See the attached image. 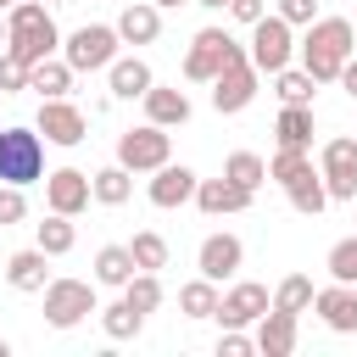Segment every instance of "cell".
I'll return each mask as SVG.
<instances>
[{"label":"cell","instance_id":"6da1fadb","mask_svg":"<svg viewBox=\"0 0 357 357\" xmlns=\"http://www.w3.org/2000/svg\"><path fill=\"white\" fill-rule=\"evenodd\" d=\"M296 50H301V67L312 73V84H335L340 67H346V56L357 50V33H351L346 17H312Z\"/></svg>","mask_w":357,"mask_h":357},{"label":"cell","instance_id":"7a4b0ae2","mask_svg":"<svg viewBox=\"0 0 357 357\" xmlns=\"http://www.w3.org/2000/svg\"><path fill=\"white\" fill-rule=\"evenodd\" d=\"M6 50H11L17 61H28V67L61 50V33H56L45 0H17V6L6 11Z\"/></svg>","mask_w":357,"mask_h":357},{"label":"cell","instance_id":"3957f363","mask_svg":"<svg viewBox=\"0 0 357 357\" xmlns=\"http://www.w3.org/2000/svg\"><path fill=\"white\" fill-rule=\"evenodd\" d=\"M45 178V134L28 128V123H11L0 128V184H33Z\"/></svg>","mask_w":357,"mask_h":357},{"label":"cell","instance_id":"277c9868","mask_svg":"<svg viewBox=\"0 0 357 357\" xmlns=\"http://www.w3.org/2000/svg\"><path fill=\"white\" fill-rule=\"evenodd\" d=\"M117 28L112 22H84V28H73L67 39H61V61L73 67V73H106L112 67V56H117Z\"/></svg>","mask_w":357,"mask_h":357},{"label":"cell","instance_id":"5b68a950","mask_svg":"<svg viewBox=\"0 0 357 357\" xmlns=\"http://www.w3.org/2000/svg\"><path fill=\"white\" fill-rule=\"evenodd\" d=\"M240 56H245V45H240L229 28H201V33L190 39V50H184V78H190V84H212L218 67H229V61H240Z\"/></svg>","mask_w":357,"mask_h":357},{"label":"cell","instance_id":"8992f818","mask_svg":"<svg viewBox=\"0 0 357 357\" xmlns=\"http://www.w3.org/2000/svg\"><path fill=\"white\" fill-rule=\"evenodd\" d=\"M245 56H251V67H257L262 78H273L279 67H290V61H296V33H290V22H284L279 11H273V17H257Z\"/></svg>","mask_w":357,"mask_h":357},{"label":"cell","instance_id":"52a82bcc","mask_svg":"<svg viewBox=\"0 0 357 357\" xmlns=\"http://www.w3.org/2000/svg\"><path fill=\"white\" fill-rule=\"evenodd\" d=\"M117 162L128 173H156L162 162H173V134L162 123H139V128L117 134Z\"/></svg>","mask_w":357,"mask_h":357},{"label":"cell","instance_id":"ba28073f","mask_svg":"<svg viewBox=\"0 0 357 357\" xmlns=\"http://www.w3.org/2000/svg\"><path fill=\"white\" fill-rule=\"evenodd\" d=\"M39 296H45V324H50V329H73V324H84L89 312H100L89 279H50Z\"/></svg>","mask_w":357,"mask_h":357},{"label":"cell","instance_id":"9c48e42d","mask_svg":"<svg viewBox=\"0 0 357 357\" xmlns=\"http://www.w3.org/2000/svg\"><path fill=\"white\" fill-rule=\"evenodd\" d=\"M257 89H262V73L251 67V56H240V61L218 67V78H212V106H218L223 117H234V112H245V106L257 100Z\"/></svg>","mask_w":357,"mask_h":357},{"label":"cell","instance_id":"30bf717a","mask_svg":"<svg viewBox=\"0 0 357 357\" xmlns=\"http://www.w3.org/2000/svg\"><path fill=\"white\" fill-rule=\"evenodd\" d=\"M318 162H324L318 173H324L329 201H357V134H335Z\"/></svg>","mask_w":357,"mask_h":357},{"label":"cell","instance_id":"8fae6325","mask_svg":"<svg viewBox=\"0 0 357 357\" xmlns=\"http://www.w3.org/2000/svg\"><path fill=\"white\" fill-rule=\"evenodd\" d=\"M33 128L50 139V145H61V151H73V145H84L89 139V117L67 100V95H56V100H39V117H33Z\"/></svg>","mask_w":357,"mask_h":357},{"label":"cell","instance_id":"7c38bea8","mask_svg":"<svg viewBox=\"0 0 357 357\" xmlns=\"http://www.w3.org/2000/svg\"><path fill=\"white\" fill-rule=\"evenodd\" d=\"M273 307V296H268V284H257V279H240V284H229L223 296H218V324L223 329H251L262 312Z\"/></svg>","mask_w":357,"mask_h":357},{"label":"cell","instance_id":"4fadbf2b","mask_svg":"<svg viewBox=\"0 0 357 357\" xmlns=\"http://www.w3.org/2000/svg\"><path fill=\"white\" fill-rule=\"evenodd\" d=\"M89 201H95V195H89V173H84V167H56V173H45V206H50V212L78 218Z\"/></svg>","mask_w":357,"mask_h":357},{"label":"cell","instance_id":"5bb4252c","mask_svg":"<svg viewBox=\"0 0 357 357\" xmlns=\"http://www.w3.org/2000/svg\"><path fill=\"white\" fill-rule=\"evenodd\" d=\"M240 262H245V245H240V234H206L201 240V251H195V268L212 279V284H223V279H234L240 273Z\"/></svg>","mask_w":357,"mask_h":357},{"label":"cell","instance_id":"9a60e30c","mask_svg":"<svg viewBox=\"0 0 357 357\" xmlns=\"http://www.w3.org/2000/svg\"><path fill=\"white\" fill-rule=\"evenodd\" d=\"M195 167H184V162H162L156 173H151V206H162V212H173V206H184V201H195Z\"/></svg>","mask_w":357,"mask_h":357},{"label":"cell","instance_id":"2e32d148","mask_svg":"<svg viewBox=\"0 0 357 357\" xmlns=\"http://www.w3.org/2000/svg\"><path fill=\"white\" fill-rule=\"evenodd\" d=\"M312 312L324 318V329L357 335V290H351V284H324V290H312Z\"/></svg>","mask_w":357,"mask_h":357},{"label":"cell","instance_id":"e0dca14e","mask_svg":"<svg viewBox=\"0 0 357 357\" xmlns=\"http://www.w3.org/2000/svg\"><path fill=\"white\" fill-rule=\"evenodd\" d=\"M251 340H257V351H262V357H290V351H296V340H301V335H296V312L268 307V312L257 318V335H251Z\"/></svg>","mask_w":357,"mask_h":357},{"label":"cell","instance_id":"ac0fdd59","mask_svg":"<svg viewBox=\"0 0 357 357\" xmlns=\"http://www.w3.org/2000/svg\"><path fill=\"white\" fill-rule=\"evenodd\" d=\"M195 206L206 218H229V212H245L251 206V190H240L234 178H201L195 184Z\"/></svg>","mask_w":357,"mask_h":357},{"label":"cell","instance_id":"d6986e66","mask_svg":"<svg viewBox=\"0 0 357 357\" xmlns=\"http://www.w3.org/2000/svg\"><path fill=\"white\" fill-rule=\"evenodd\" d=\"M117 39L123 45H156V33H162V11L151 6V0H134V6H123L117 11Z\"/></svg>","mask_w":357,"mask_h":357},{"label":"cell","instance_id":"ffe728a7","mask_svg":"<svg viewBox=\"0 0 357 357\" xmlns=\"http://www.w3.org/2000/svg\"><path fill=\"white\" fill-rule=\"evenodd\" d=\"M139 100H145V123H162V128H184V123H190V95H184V89L151 84Z\"/></svg>","mask_w":357,"mask_h":357},{"label":"cell","instance_id":"44dd1931","mask_svg":"<svg viewBox=\"0 0 357 357\" xmlns=\"http://www.w3.org/2000/svg\"><path fill=\"white\" fill-rule=\"evenodd\" d=\"M6 284H11V290H22V296H39V290L50 284L45 251H39V245H28V251H11V257H6Z\"/></svg>","mask_w":357,"mask_h":357},{"label":"cell","instance_id":"7402d4cb","mask_svg":"<svg viewBox=\"0 0 357 357\" xmlns=\"http://www.w3.org/2000/svg\"><path fill=\"white\" fill-rule=\"evenodd\" d=\"M106 84H112V95H117V100H139V95H145L156 78H151V67H145L139 56H112Z\"/></svg>","mask_w":357,"mask_h":357},{"label":"cell","instance_id":"603a6c76","mask_svg":"<svg viewBox=\"0 0 357 357\" xmlns=\"http://www.w3.org/2000/svg\"><path fill=\"white\" fill-rule=\"evenodd\" d=\"M73 67L61 61V56H45V61H33L28 67V89L39 95V100H56V95H73Z\"/></svg>","mask_w":357,"mask_h":357},{"label":"cell","instance_id":"cb8c5ba5","mask_svg":"<svg viewBox=\"0 0 357 357\" xmlns=\"http://www.w3.org/2000/svg\"><path fill=\"white\" fill-rule=\"evenodd\" d=\"M279 151H312V106H284L273 123Z\"/></svg>","mask_w":357,"mask_h":357},{"label":"cell","instance_id":"d4e9b609","mask_svg":"<svg viewBox=\"0 0 357 357\" xmlns=\"http://www.w3.org/2000/svg\"><path fill=\"white\" fill-rule=\"evenodd\" d=\"M89 195H95L100 206H123V201L134 195V173H128L123 162H112V167L89 173Z\"/></svg>","mask_w":357,"mask_h":357},{"label":"cell","instance_id":"484cf974","mask_svg":"<svg viewBox=\"0 0 357 357\" xmlns=\"http://www.w3.org/2000/svg\"><path fill=\"white\" fill-rule=\"evenodd\" d=\"M284 195H290V206H296L301 218H318V212L329 206V190H324V173H318V167H307L301 178H290Z\"/></svg>","mask_w":357,"mask_h":357},{"label":"cell","instance_id":"4316f807","mask_svg":"<svg viewBox=\"0 0 357 357\" xmlns=\"http://www.w3.org/2000/svg\"><path fill=\"white\" fill-rule=\"evenodd\" d=\"M134 273H139V268H134V251H128V245H100V251H95V284L123 290Z\"/></svg>","mask_w":357,"mask_h":357},{"label":"cell","instance_id":"83f0119b","mask_svg":"<svg viewBox=\"0 0 357 357\" xmlns=\"http://www.w3.org/2000/svg\"><path fill=\"white\" fill-rule=\"evenodd\" d=\"M33 234H39V251H45V257H67V251L78 245V229H73L67 212H50L45 223H33Z\"/></svg>","mask_w":357,"mask_h":357},{"label":"cell","instance_id":"f1b7e54d","mask_svg":"<svg viewBox=\"0 0 357 357\" xmlns=\"http://www.w3.org/2000/svg\"><path fill=\"white\" fill-rule=\"evenodd\" d=\"M312 89H318V84H312L307 67H279V73H273V95H279L284 106H312Z\"/></svg>","mask_w":357,"mask_h":357},{"label":"cell","instance_id":"f546056e","mask_svg":"<svg viewBox=\"0 0 357 357\" xmlns=\"http://www.w3.org/2000/svg\"><path fill=\"white\" fill-rule=\"evenodd\" d=\"M223 178H234L240 190H262V178H268V162L257 156V151H229V162H223Z\"/></svg>","mask_w":357,"mask_h":357},{"label":"cell","instance_id":"4dcf8cb0","mask_svg":"<svg viewBox=\"0 0 357 357\" xmlns=\"http://www.w3.org/2000/svg\"><path fill=\"white\" fill-rule=\"evenodd\" d=\"M178 312L184 318H212L218 312V284L201 273V279H190V284H178Z\"/></svg>","mask_w":357,"mask_h":357},{"label":"cell","instance_id":"1f68e13d","mask_svg":"<svg viewBox=\"0 0 357 357\" xmlns=\"http://www.w3.org/2000/svg\"><path fill=\"white\" fill-rule=\"evenodd\" d=\"M273 307H279V312H296V318H301V312L312 307V279H307V273H284V279L273 284Z\"/></svg>","mask_w":357,"mask_h":357},{"label":"cell","instance_id":"d6a6232c","mask_svg":"<svg viewBox=\"0 0 357 357\" xmlns=\"http://www.w3.org/2000/svg\"><path fill=\"white\" fill-rule=\"evenodd\" d=\"M100 329H106L112 340H134V335L145 329V312L128 307V301H112V307H100Z\"/></svg>","mask_w":357,"mask_h":357},{"label":"cell","instance_id":"836d02e7","mask_svg":"<svg viewBox=\"0 0 357 357\" xmlns=\"http://www.w3.org/2000/svg\"><path fill=\"white\" fill-rule=\"evenodd\" d=\"M128 251H134V268H145V273L167 268V240H162L156 229H139V234L128 240Z\"/></svg>","mask_w":357,"mask_h":357},{"label":"cell","instance_id":"e575fe53","mask_svg":"<svg viewBox=\"0 0 357 357\" xmlns=\"http://www.w3.org/2000/svg\"><path fill=\"white\" fill-rule=\"evenodd\" d=\"M324 268H329V279H335V284H357V234L335 240V245H329V257H324Z\"/></svg>","mask_w":357,"mask_h":357},{"label":"cell","instance_id":"d590c367","mask_svg":"<svg viewBox=\"0 0 357 357\" xmlns=\"http://www.w3.org/2000/svg\"><path fill=\"white\" fill-rule=\"evenodd\" d=\"M123 301H128V307H139V312H156V307H162V279L139 268V273L123 284Z\"/></svg>","mask_w":357,"mask_h":357},{"label":"cell","instance_id":"8d00e7d4","mask_svg":"<svg viewBox=\"0 0 357 357\" xmlns=\"http://www.w3.org/2000/svg\"><path fill=\"white\" fill-rule=\"evenodd\" d=\"M307 167H312V162H307V151H279V156L268 162V178H273V184H290V178H301Z\"/></svg>","mask_w":357,"mask_h":357},{"label":"cell","instance_id":"74e56055","mask_svg":"<svg viewBox=\"0 0 357 357\" xmlns=\"http://www.w3.org/2000/svg\"><path fill=\"white\" fill-rule=\"evenodd\" d=\"M22 89H28V61L0 50V95H22Z\"/></svg>","mask_w":357,"mask_h":357},{"label":"cell","instance_id":"f35d334b","mask_svg":"<svg viewBox=\"0 0 357 357\" xmlns=\"http://www.w3.org/2000/svg\"><path fill=\"white\" fill-rule=\"evenodd\" d=\"M22 218H28L22 184H0V229H11V223H22Z\"/></svg>","mask_w":357,"mask_h":357},{"label":"cell","instance_id":"ab89813d","mask_svg":"<svg viewBox=\"0 0 357 357\" xmlns=\"http://www.w3.org/2000/svg\"><path fill=\"white\" fill-rule=\"evenodd\" d=\"M251 351H257V340L245 329H223L218 335V357H251Z\"/></svg>","mask_w":357,"mask_h":357},{"label":"cell","instance_id":"60d3db41","mask_svg":"<svg viewBox=\"0 0 357 357\" xmlns=\"http://www.w3.org/2000/svg\"><path fill=\"white\" fill-rule=\"evenodd\" d=\"M279 17H284L290 28H307V22L318 17V0H279Z\"/></svg>","mask_w":357,"mask_h":357},{"label":"cell","instance_id":"b9f144b4","mask_svg":"<svg viewBox=\"0 0 357 357\" xmlns=\"http://www.w3.org/2000/svg\"><path fill=\"white\" fill-rule=\"evenodd\" d=\"M229 17H234V22H245V28H251V22H257V17H268V0H229Z\"/></svg>","mask_w":357,"mask_h":357},{"label":"cell","instance_id":"7bdbcfd3","mask_svg":"<svg viewBox=\"0 0 357 357\" xmlns=\"http://www.w3.org/2000/svg\"><path fill=\"white\" fill-rule=\"evenodd\" d=\"M335 84H340V89H346V95L357 100V50L346 56V67H340V78H335Z\"/></svg>","mask_w":357,"mask_h":357},{"label":"cell","instance_id":"ee69618b","mask_svg":"<svg viewBox=\"0 0 357 357\" xmlns=\"http://www.w3.org/2000/svg\"><path fill=\"white\" fill-rule=\"evenodd\" d=\"M156 11H178V6H195V0H151Z\"/></svg>","mask_w":357,"mask_h":357},{"label":"cell","instance_id":"f6af8a7d","mask_svg":"<svg viewBox=\"0 0 357 357\" xmlns=\"http://www.w3.org/2000/svg\"><path fill=\"white\" fill-rule=\"evenodd\" d=\"M195 6H206V11H229V0H195Z\"/></svg>","mask_w":357,"mask_h":357},{"label":"cell","instance_id":"bcb514c9","mask_svg":"<svg viewBox=\"0 0 357 357\" xmlns=\"http://www.w3.org/2000/svg\"><path fill=\"white\" fill-rule=\"evenodd\" d=\"M0 50H6V11H0Z\"/></svg>","mask_w":357,"mask_h":357},{"label":"cell","instance_id":"7dc6e473","mask_svg":"<svg viewBox=\"0 0 357 357\" xmlns=\"http://www.w3.org/2000/svg\"><path fill=\"white\" fill-rule=\"evenodd\" d=\"M0 357H11V340H0Z\"/></svg>","mask_w":357,"mask_h":357},{"label":"cell","instance_id":"c3c4849f","mask_svg":"<svg viewBox=\"0 0 357 357\" xmlns=\"http://www.w3.org/2000/svg\"><path fill=\"white\" fill-rule=\"evenodd\" d=\"M11 6H17V0H0V11H11Z\"/></svg>","mask_w":357,"mask_h":357},{"label":"cell","instance_id":"681fc988","mask_svg":"<svg viewBox=\"0 0 357 357\" xmlns=\"http://www.w3.org/2000/svg\"><path fill=\"white\" fill-rule=\"evenodd\" d=\"M45 6H67V0H45Z\"/></svg>","mask_w":357,"mask_h":357},{"label":"cell","instance_id":"f907efd6","mask_svg":"<svg viewBox=\"0 0 357 357\" xmlns=\"http://www.w3.org/2000/svg\"><path fill=\"white\" fill-rule=\"evenodd\" d=\"M351 33H357V22H351Z\"/></svg>","mask_w":357,"mask_h":357},{"label":"cell","instance_id":"816d5d0a","mask_svg":"<svg viewBox=\"0 0 357 357\" xmlns=\"http://www.w3.org/2000/svg\"><path fill=\"white\" fill-rule=\"evenodd\" d=\"M351 290H357V284H351Z\"/></svg>","mask_w":357,"mask_h":357}]
</instances>
